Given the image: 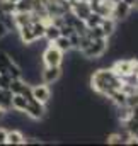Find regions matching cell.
Wrapping results in <instances>:
<instances>
[{"mask_svg":"<svg viewBox=\"0 0 138 146\" xmlns=\"http://www.w3.org/2000/svg\"><path fill=\"white\" fill-rule=\"evenodd\" d=\"M123 85V78L118 76L116 73L111 70V66H101L97 70H94L90 76V87L96 94H99V97L107 99L114 90L121 88Z\"/></svg>","mask_w":138,"mask_h":146,"instance_id":"1","label":"cell"},{"mask_svg":"<svg viewBox=\"0 0 138 146\" xmlns=\"http://www.w3.org/2000/svg\"><path fill=\"white\" fill-rule=\"evenodd\" d=\"M107 51V39L106 37H99V39H92L90 44L80 51V54L85 58V60H97L106 54Z\"/></svg>","mask_w":138,"mask_h":146,"instance_id":"2","label":"cell"},{"mask_svg":"<svg viewBox=\"0 0 138 146\" xmlns=\"http://www.w3.org/2000/svg\"><path fill=\"white\" fill-rule=\"evenodd\" d=\"M63 56H65V53H62L53 42H48V46L43 49L41 60H43V65L44 66H62Z\"/></svg>","mask_w":138,"mask_h":146,"instance_id":"3","label":"cell"},{"mask_svg":"<svg viewBox=\"0 0 138 146\" xmlns=\"http://www.w3.org/2000/svg\"><path fill=\"white\" fill-rule=\"evenodd\" d=\"M138 65V60L137 58H118L113 65H111V70L116 73L118 76L125 78L128 75H131L135 66Z\"/></svg>","mask_w":138,"mask_h":146,"instance_id":"4","label":"cell"},{"mask_svg":"<svg viewBox=\"0 0 138 146\" xmlns=\"http://www.w3.org/2000/svg\"><path fill=\"white\" fill-rule=\"evenodd\" d=\"M31 94H33V99L34 100L44 104V106L51 100V88H50V85H46L43 82L31 85Z\"/></svg>","mask_w":138,"mask_h":146,"instance_id":"5","label":"cell"},{"mask_svg":"<svg viewBox=\"0 0 138 146\" xmlns=\"http://www.w3.org/2000/svg\"><path fill=\"white\" fill-rule=\"evenodd\" d=\"M24 114H26L27 117L34 119V121H41V119L46 117V106L33 99V100L27 102V107H26V110H24Z\"/></svg>","mask_w":138,"mask_h":146,"instance_id":"6","label":"cell"},{"mask_svg":"<svg viewBox=\"0 0 138 146\" xmlns=\"http://www.w3.org/2000/svg\"><path fill=\"white\" fill-rule=\"evenodd\" d=\"M131 12H133V9H131L128 3H125V2L121 0V2H118V3L113 5L111 17H113L116 22H123V21H126V19L131 15Z\"/></svg>","mask_w":138,"mask_h":146,"instance_id":"7","label":"cell"},{"mask_svg":"<svg viewBox=\"0 0 138 146\" xmlns=\"http://www.w3.org/2000/svg\"><path fill=\"white\" fill-rule=\"evenodd\" d=\"M62 76V66H43L41 68V82L46 85H53Z\"/></svg>","mask_w":138,"mask_h":146,"instance_id":"8","label":"cell"},{"mask_svg":"<svg viewBox=\"0 0 138 146\" xmlns=\"http://www.w3.org/2000/svg\"><path fill=\"white\" fill-rule=\"evenodd\" d=\"M70 12H72L75 17L85 21V19L89 17V14L92 12V9H90V3H89L87 0H77V2H73V3L70 5Z\"/></svg>","mask_w":138,"mask_h":146,"instance_id":"9","label":"cell"},{"mask_svg":"<svg viewBox=\"0 0 138 146\" xmlns=\"http://www.w3.org/2000/svg\"><path fill=\"white\" fill-rule=\"evenodd\" d=\"M15 33H17V37L21 39V42H22L24 46H27V44H31V42H34V41H36L31 24H26V26L17 27V31H15Z\"/></svg>","mask_w":138,"mask_h":146,"instance_id":"10","label":"cell"},{"mask_svg":"<svg viewBox=\"0 0 138 146\" xmlns=\"http://www.w3.org/2000/svg\"><path fill=\"white\" fill-rule=\"evenodd\" d=\"M26 143V136L22 134V131L19 129H7V145L12 146H21Z\"/></svg>","mask_w":138,"mask_h":146,"instance_id":"11","label":"cell"},{"mask_svg":"<svg viewBox=\"0 0 138 146\" xmlns=\"http://www.w3.org/2000/svg\"><path fill=\"white\" fill-rule=\"evenodd\" d=\"M99 26H101V29H102V33H104L106 37L113 36V34L118 31V22H116L113 17H102V21H101Z\"/></svg>","mask_w":138,"mask_h":146,"instance_id":"12","label":"cell"},{"mask_svg":"<svg viewBox=\"0 0 138 146\" xmlns=\"http://www.w3.org/2000/svg\"><path fill=\"white\" fill-rule=\"evenodd\" d=\"M26 107H27V99H26L22 94H14V95H12V110L24 112Z\"/></svg>","mask_w":138,"mask_h":146,"instance_id":"13","label":"cell"},{"mask_svg":"<svg viewBox=\"0 0 138 146\" xmlns=\"http://www.w3.org/2000/svg\"><path fill=\"white\" fill-rule=\"evenodd\" d=\"M12 92L9 88H0V107H3L5 110L12 109Z\"/></svg>","mask_w":138,"mask_h":146,"instance_id":"14","label":"cell"},{"mask_svg":"<svg viewBox=\"0 0 138 146\" xmlns=\"http://www.w3.org/2000/svg\"><path fill=\"white\" fill-rule=\"evenodd\" d=\"M126 97H128V94H125L121 88H118V90H114L107 99H109L116 107H119V106H126Z\"/></svg>","mask_w":138,"mask_h":146,"instance_id":"15","label":"cell"},{"mask_svg":"<svg viewBox=\"0 0 138 146\" xmlns=\"http://www.w3.org/2000/svg\"><path fill=\"white\" fill-rule=\"evenodd\" d=\"M60 36V27H56L53 22H46V29H44V37L48 42H53L56 37Z\"/></svg>","mask_w":138,"mask_h":146,"instance_id":"16","label":"cell"},{"mask_svg":"<svg viewBox=\"0 0 138 146\" xmlns=\"http://www.w3.org/2000/svg\"><path fill=\"white\" fill-rule=\"evenodd\" d=\"M53 44H55L62 53H65V54L72 51V44H70V39L67 36H58L55 41H53Z\"/></svg>","mask_w":138,"mask_h":146,"instance_id":"17","label":"cell"},{"mask_svg":"<svg viewBox=\"0 0 138 146\" xmlns=\"http://www.w3.org/2000/svg\"><path fill=\"white\" fill-rule=\"evenodd\" d=\"M31 27H33L34 37L38 39V41L44 37V29H46V22H44V21H38V22H33V24H31Z\"/></svg>","mask_w":138,"mask_h":146,"instance_id":"18","label":"cell"},{"mask_svg":"<svg viewBox=\"0 0 138 146\" xmlns=\"http://www.w3.org/2000/svg\"><path fill=\"white\" fill-rule=\"evenodd\" d=\"M101 21H102V17H101L99 14H96V12H90V14H89V17H87L84 22H85L87 29H90V27H96V26H99V24H101Z\"/></svg>","mask_w":138,"mask_h":146,"instance_id":"19","label":"cell"},{"mask_svg":"<svg viewBox=\"0 0 138 146\" xmlns=\"http://www.w3.org/2000/svg\"><path fill=\"white\" fill-rule=\"evenodd\" d=\"M33 10V0H19L15 3V12H31Z\"/></svg>","mask_w":138,"mask_h":146,"instance_id":"20","label":"cell"},{"mask_svg":"<svg viewBox=\"0 0 138 146\" xmlns=\"http://www.w3.org/2000/svg\"><path fill=\"white\" fill-rule=\"evenodd\" d=\"M106 141H107V145H123V139H121V136H119L118 131L113 133V134H109L106 138Z\"/></svg>","mask_w":138,"mask_h":146,"instance_id":"21","label":"cell"},{"mask_svg":"<svg viewBox=\"0 0 138 146\" xmlns=\"http://www.w3.org/2000/svg\"><path fill=\"white\" fill-rule=\"evenodd\" d=\"M12 82V76L9 73H0V88H9Z\"/></svg>","mask_w":138,"mask_h":146,"instance_id":"22","label":"cell"},{"mask_svg":"<svg viewBox=\"0 0 138 146\" xmlns=\"http://www.w3.org/2000/svg\"><path fill=\"white\" fill-rule=\"evenodd\" d=\"M0 145H7V129L0 127Z\"/></svg>","mask_w":138,"mask_h":146,"instance_id":"23","label":"cell"},{"mask_svg":"<svg viewBox=\"0 0 138 146\" xmlns=\"http://www.w3.org/2000/svg\"><path fill=\"white\" fill-rule=\"evenodd\" d=\"M7 34H9V29H7V27H5V24L0 21V39H2V37H5Z\"/></svg>","mask_w":138,"mask_h":146,"instance_id":"24","label":"cell"},{"mask_svg":"<svg viewBox=\"0 0 138 146\" xmlns=\"http://www.w3.org/2000/svg\"><path fill=\"white\" fill-rule=\"evenodd\" d=\"M123 2H125V3H128L131 9H135V5H137V0H123Z\"/></svg>","mask_w":138,"mask_h":146,"instance_id":"25","label":"cell"},{"mask_svg":"<svg viewBox=\"0 0 138 146\" xmlns=\"http://www.w3.org/2000/svg\"><path fill=\"white\" fill-rule=\"evenodd\" d=\"M7 2H10V3H17L19 0H7Z\"/></svg>","mask_w":138,"mask_h":146,"instance_id":"26","label":"cell"},{"mask_svg":"<svg viewBox=\"0 0 138 146\" xmlns=\"http://www.w3.org/2000/svg\"><path fill=\"white\" fill-rule=\"evenodd\" d=\"M87 2H92V0H87Z\"/></svg>","mask_w":138,"mask_h":146,"instance_id":"27","label":"cell"}]
</instances>
